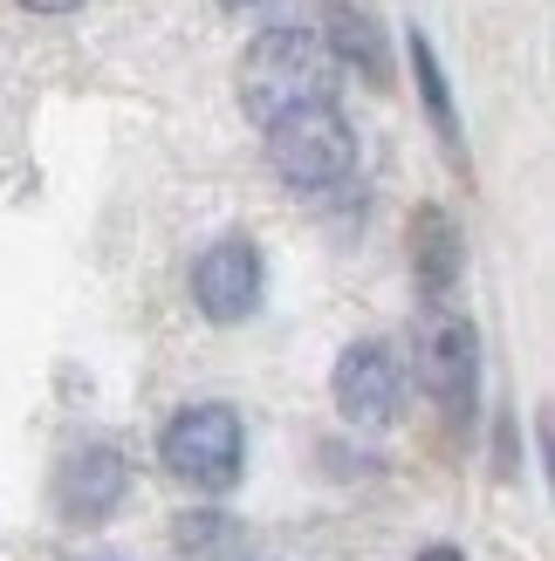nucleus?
<instances>
[{
	"mask_svg": "<svg viewBox=\"0 0 555 561\" xmlns=\"http://www.w3.org/2000/svg\"><path fill=\"white\" fill-rule=\"evenodd\" d=\"M337 96V62H329L322 35H302V27H274L254 48L240 55V110L261 130L295 117V110H316Z\"/></svg>",
	"mask_w": 555,
	"mask_h": 561,
	"instance_id": "1",
	"label": "nucleus"
},
{
	"mask_svg": "<svg viewBox=\"0 0 555 561\" xmlns=\"http://www.w3.org/2000/svg\"><path fill=\"white\" fill-rule=\"evenodd\" d=\"M268 164H274V179L295 185V192H329L356 172V130L343 124L337 103L295 110V117L268 124Z\"/></svg>",
	"mask_w": 555,
	"mask_h": 561,
	"instance_id": "2",
	"label": "nucleus"
},
{
	"mask_svg": "<svg viewBox=\"0 0 555 561\" xmlns=\"http://www.w3.org/2000/svg\"><path fill=\"white\" fill-rule=\"evenodd\" d=\"M158 459L185 486L227 493L240 480V459H247V432H240L234 404H192V411H179L172 425H165V438H158Z\"/></svg>",
	"mask_w": 555,
	"mask_h": 561,
	"instance_id": "3",
	"label": "nucleus"
},
{
	"mask_svg": "<svg viewBox=\"0 0 555 561\" xmlns=\"http://www.w3.org/2000/svg\"><path fill=\"white\" fill-rule=\"evenodd\" d=\"M419 383L439 398V411H474V383H480V343L474 322L453 308H426L419 322Z\"/></svg>",
	"mask_w": 555,
	"mask_h": 561,
	"instance_id": "4",
	"label": "nucleus"
},
{
	"mask_svg": "<svg viewBox=\"0 0 555 561\" xmlns=\"http://www.w3.org/2000/svg\"><path fill=\"white\" fill-rule=\"evenodd\" d=\"M261 280H268L261 247L247 233H227L192 261V301L206 308V322H247L261 308Z\"/></svg>",
	"mask_w": 555,
	"mask_h": 561,
	"instance_id": "5",
	"label": "nucleus"
},
{
	"mask_svg": "<svg viewBox=\"0 0 555 561\" xmlns=\"http://www.w3.org/2000/svg\"><path fill=\"white\" fill-rule=\"evenodd\" d=\"M329 398L350 425H392L398 398H405V370L384 343H350L337 356V377H329Z\"/></svg>",
	"mask_w": 555,
	"mask_h": 561,
	"instance_id": "6",
	"label": "nucleus"
},
{
	"mask_svg": "<svg viewBox=\"0 0 555 561\" xmlns=\"http://www.w3.org/2000/svg\"><path fill=\"white\" fill-rule=\"evenodd\" d=\"M411 274H419L432 308H446L453 280H460V233L439 206H419V219H411Z\"/></svg>",
	"mask_w": 555,
	"mask_h": 561,
	"instance_id": "7",
	"label": "nucleus"
},
{
	"mask_svg": "<svg viewBox=\"0 0 555 561\" xmlns=\"http://www.w3.org/2000/svg\"><path fill=\"white\" fill-rule=\"evenodd\" d=\"M117 493H124V459H117V453H103V445H97V453L69 459V472H63V500H69L76 514H103Z\"/></svg>",
	"mask_w": 555,
	"mask_h": 561,
	"instance_id": "8",
	"label": "nucleus"
},
{
	"mask_svg": "<svg viewBox=\"0 0 555 561\" xmlns=\"http://www.w3.org/2000/svg\"><path fill=\"white\" fill-rule=\"evenodd\" d=\"M329 62H364L371 82H384L392 69H384V48H377V21L371 14H356V8H337L329 14Z\"/></svg>",
	"mask_w": 555,
	"mask_h": 561,
	"instance_id": "9",
	"label": "nucleus"
},
{
	"mask_svg": "<svg viewBox=\"0 0 555 561\" xmlns=\"http://www.w3.org/2000/svg\"><path fill=\"white\" fill-rule=\"evenodd\" d=\"M411 69H419V96H426V110H432L439 137H446V145H460V117H453V96H446V69H439V55H432L426 35H411Z\"/></svg>",
	"mask_w": 555,
	"mask_h": 561,
	"instance_id": "10",
	"label": "nucleus"
},
{
	"mask_svg": "<svg viewBox=\"0 0 555 561\" xmlns=\"http://www.w3.org/2000/svg\"><path fill=\"white\" fill-rule=\"evenodd\" d=\"M21 8H27V14H76L82 0H21Z\"/></svg>",
	"mask_w": 555,
	"mask_h": 561,
	"instance_id": "11",
	"label": "nucleus"
},
{
	"mask_svg": "<svg viewBox=\"0 0 555 561\" xmlns=\"http://www.w3.org/2000/svg\"><path fill=\"white\" fill-rule=\"evenodd\" d=\"M419 561H466V554H460V548H426Z\"/></svg>",
	"mask_w": 555,
	"mask_h": 561,
	"instance_id": "12",
	"label": "nucleus"
},
{
	"mask_svg": "<svg viewBox=\"0 0 555 561\" xmlns=\"http://www.w3.org/2000/svg\"><path fill=\"white\" fill-rule=\"evenodd\" d=\"M219 8H254V0H219Z\"/></svg>",
	"mask_w": 555,
	"mask_h": 561,
	"instance_id": "13",
	"label": "nucleus"
}]
</instances>
